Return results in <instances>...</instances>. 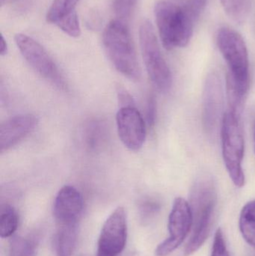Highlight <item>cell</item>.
<instances>
[{
  "label": "cell",
  "mask_w": 255,
  "mask_h": 256,
  "mask_svg": "<svg viewBox=\"0 0 255 256\" xmlns=\"http://www.w3.org/2000/svg\"><path fill=\"white\" fill-rule=\"evenodd\" d=\"M217 43L229 68V108L241 112L250 88V64L247 44L238 32L228 27L219 31Z\"/></svg>",
  "instance_id": "1"
},
{
  "label": "cell",
  "mask_w": 255,
  "mask_h": 256,
  "mask_svg": "<svg viewBox=\"0 0 255 256\" xmlns=\"http://www.w3.org/2000/svg\"><path fill=\"white\" fill-rule=\"evenodd\" d=\"M106 54L115 69L131 80L141 78V69L129 28L124 21L114 20L103 36Z\"/></svg>",
  "instance_id": "2"
},
{
  "label": "cell",
  "mask_w": 255,
  "mask_h": 256,
  "mask_svg": "<svg viewBox=\"0 0 255 256\" xmlns=\"http://www.w3.org/2000/svg\"><path fill=\"white\" fill-rule=\"evenodd\" d=\"M222 149L225 166L235 186L242 188L246 183L243 168L245 140L241 124V112L229 109L222 120Z\"/></svg>",
  "instance_id": "3"
},
{
  "label": "cell",
  "mask_w": 255,
  "mask_h": 256,
  "mask_svg": "<svg viewBox=\"0 0 255 256\" xmlns=\"http://www.w3.org/2000/svg\"><path fill=\"white\" fill-rule=\"evenodd\" d=\"M154 12L160 39L166 50L184 48L190 43L195 24L187 16L182 6L160 1L156 4Z\"/></svg>",
  "instance_id": "4"
},
{
  "label": "cell",
  "mask_w": 255,
  "mask_h": 256,
  "mask_svg": "<svg viewBox=\"0 0 255 256\" xmlns=\"http://www.w3.org/2000/svg\"><path fill=\"white\" fill-rule=\"evenodd\" d=\"M139 40L144 63L148 76L156 88L162 92H167L172 85L170 68L163 57L150 21L145 20L139 28Z\"/></svg>",
  "instance_id": "5"
},
{
  "label": "cell",
  "mask_w": 255,
  "mask_h": 256,
  "mask_svg": "<svg viewBox=\"0 0 255 256\" xmlns=\"http://www.w3.org/2000/svg\"><path fill=\"white\" fill-rule=\"evenodd\" d=\"M217 196L211 192H201L192 198L190 208L195 220L194 231L184 250L189 256L199 250L206 242L212 228Z\"/></svg>",
  "instance_id": "6"
},
{
  "label": "cell",
  "mask_w": 255,
  "mask_h": 256,
  "mask_svg": "<svg viewBox=\"0 0 255 256\" xmlns=\"http://www.w3.org/2000/svg\"><path fill=\"white\" fill-rule=\"evenodd\" d=\"M15 42L25 61L37 74L58 88H65V82L58 67L38 42L19 33L15 36Z\"/></svg>",
  "instance_id": "7"
},
{
  "label": "cell",
  "mask_w": 255,
  "mask_h": 256,
  "mask_svg": "<svg viewBox=\"0 0 255 256\" xmlns=\"http://www.w3.org/2000/svg\"><path fill=\"white\" fill-rule=\"evenodd\" d=\"M193 224L190 203L181 197L175 198L168 224L169 237L157 246L156 256H167L178 249L188 236Z\"/></svg>",
  "instance_id": "8"
},
{
  "label": "cell",
  "mask_w": 255,
  "mask_h": 256,
  "mask_svg": "<svg viewBox=\"0 0 255 256\" xmlns=\"http://www.w3.org/2000/svg\"><path fill=\"white\" fill-rule=\"evenodd\" d=\"M127 236V215L124 208L118 207L111 214L102 228L97 254L118 256L125 248Z\"/></svg>",
  "instance_id": "9"
},
{
  "label": "cell",
  "mask_w": 255,
  "mask_h": 256,
  "mask_svg": "<svg viewBox=\"0 0 255 256\" xmlns=\"http://www.w3.org/2000/svg\"><path fill=\"white\" fill-rule=\"evenodd\" d=\"M118 136L125 147L139 150L146 138V124L142 114L133 106H121L117 112Z\"/></svg>",
  "instance_id": "10"
},
{
  "label": "cell",
  "mask_w": 255,
  "mask_h": 256,
  "mask_svg": "<svg viewBox=\"0 0 255 256\" xmlns=\"http://www.w3.org/2000/svg\"><path fill=\"white\" fill-rule=\"evenodd\" d=\"M224 93L221 79L217 74L207 78L203 96L202 118L205 129L214 134L220 124L223 110Z\"/></svg>",
  "instance_id": "11"
},
{
  "label": "cell",
  "mask_w": 255,
  "mask_h": 256,
  "mask_svg": "<svg viewBox=\"0 0 255 256\" xmlns=\"http://www.w3.org/2000/svg\"><path fill=\"white\" fill-rule=\"evenodd\" d=\"M84 201L82 194L74 186H63L55 198L53 214L58 225H77L82 216Z\"/></svg>",
  "instance_id": "12"
},
{
  "label": "cell",
  "mask_w": 255,
  "mask_h": 256,
  "mask_svg": "<svg viewBox=\"0 0 255 256\" xmlns=\"http://www.w3.org/2000/svg\"><path fill=\"white\" fill-rule=\"evenodd\" d=\"M37 124V118L31 114L16 116L0 126V152H7L31 134Z\"/></svg>",
  "instance_id": "13"
},
{
  "label": "cell",
  "mask_w": 255,
  "mask_h": 256,
  "mask_svg": "<svg viewBox=\"0 0 255 256\" xmlns=\"http://www.w3.org/2000/svg\"><path fill=\"white\" fill-rule=\"evenodd\" d=\"M77 225H58L55 238L57 256H71L76 246Z\"/></svg>",
  "instance_id": "14"
},
{
  "label": "cell",
  "mask_w": 255,
  "mask_h": 256,
  "mask_svg": "<svg viewBox=\"0 0 255 256\" xmlns=\"http://www.w3.org/2000/svg\"><path fill=\"white\" fill-rule=\"evenodd\" d=\"M239 224L243 237L249 244L255 248V200L243 208Z\"/></svg>",
  "instance_id": "15"
},
{
  "label": "cell",
  "mask_w": 255,
  "mask_h": 256,
  "mask_svg": "<svg viewBox=\"0 0 255 256\" xmlns=\"http://www.w3.org/2000/svg\"><path fill=\"white\" fill-rule=\"evenodd\" d=\"M228 16L238 24L245 22L251 10V0H220Z\"/></svg>",
  "instance_id": "16"
},
{
  "label": "cell",
  "mask_w": 255,
  "mask_h": 256,
  "mask_svg": "<svg viewBox=\"0 0 255 256\" xmlns=\"http://www.w3.org/2000/svg\"><path fill=\"white\" fill-rule=\"evenodd\" d=\"M18 226L16 210L10 204H3L0 210V236L2 238L13 236Z\"/></svg>",
  "instance_id": "17"
},
{
  "label": "cell",
  "mask_w": 255,
  "mask_h": 256,
  "mask_svg": "<svg viewBox=\"0 0 255 256\" xmlns=\"http://www.w3.org/2000/svg\"><path fill=\"white\" fill-rule=\"evenodd\" d=\"M79 0H54L46 14V20L55 24L69 14L76 12Z\"/></svg>",
  "instance_id": "18"
},
{
  "label": "cell",
  "mask_w": 255,
  "mask_h": 256,
  "mask_svg": "<svg viewBox=\"0 0 255 256\" xmlns=\"http://www.w3.org/2000/svg\"><path fill=\"white\" fill-rule=\"evenodd\" d=\"M35 245L20 236L12 238L9 244V256H35Z\"/></svg>",
  "instance_id": "19"
},
{
  "label": "cell",
  "mask_w": 255,
  "mask_h": 256,
  "mask_svg": "<svg viewBox=\"0 0 255 256\" xmlns=\"http://www.w3.org/2000/svg\"><path fill=\"white\" fill-rule=\"evenodd\" d=\"M55 26L70 37L77 38L80 36V25H79V18L76 12L64 16L62 19L58 20L55 24Z\"/></svg>",
  "instance_id": "20"
},
{
  "label": "cell",
  "mask_w": 255,
  "mask_h": 256,
  "mask_svg": "<svg viewBox=\"0 0 255 256\" xmlns=\"http://www.w3.org/2000/svg\"><path fill=\"white\" fill-rule=\"evenodd\" d=\"M138 0H112V9L118 20L124 21L130 18Z\"/></svg>",
  "instance_id": "21"
},
{
  "label": "cell",
  "mask_w": 255,
  "mask_h": 256,
  "mask_svg": "<svg viewBox=\"0 0 255 256\" xmlns=\"http://www.w3.org/2000/svg\"><path fill=\"white\" fill-rule=\"evenodd\" d=\"M208 0H187L182 6L187 16L196 24L205 10Z\"/></svg>",
  "instance_id": "22"
},
{
  "label": "cell",
  "mask_w": 255,
  "mask_h": 256,
  "mask_svg": "<svg viewBox=\"0 0 255 256\" xmlns=\"http://www.w3.org/2000/svg\"><path fill=\"white\" fill-rule=\"evenodd\" d=\"M211 256H230L221 228H218L216 232Z\"/></svg>",
  "instance_id": "23"
},
{
  "label": "cell",
  "mask_w": 255,
  "mask_h": 256,
  "mask_svg": "<svg viewBox=\"0 0 255 256\" xmlns=\"http://www.w3.org/2000/svg\"><path fill=\"white\" fill-rule=\"evenodd\" d=\"M88 128L87 141L90 146L94 147L97 143L100 142V138L103 136V130L100 124L96 123H92Z\"/></svg>",
  "instance_id": "24"
},
{
  "label": "cell",
  "mask_w": 255,
  "mask_h": 256,
  "mask_svg": "<svg viewBox=\"0 0 255 256\" xmlns=\"http://www.w3.org/2000/svg\"><path fill=\"white\" fill-rule=\"evenodd\" d=\"M157 104L154 96L149 98L147 108V120L150 126H153L155 123L156 116H157Z\"/></svg>",
  "instance_id": "25"
},
{
  "label": "cell",
  "mask_w": 255,
  "mask_h": 256,
  "mask_svg": "<svg viewBox=\"0 0 255 256\" xmlns=\"http://www.w3.org/2000/svg\"><path fill=\"white\" fill-rule=\"evenodd\" d=\"M118 99L120 100V104L122 106H133V104H134L133 98H132L130 94L123 88L118 91Z\"/></svg>",
  "instance_id": "26"
},
{
  "label": "cell",
  "mask_w": 255,
  "mask_h": 256,
  "mask_svg": "<svg viewBox=\"0 0 255 256\" xmlns=\"http://www.w3.org/2000/svg\"><path fill=\"white\" fill-rule=\"evenodd\" d=\"M160 208L158 203L154 201H147L142 206V210L144 214L149 215L155 213Z\"/></svg>",
  "instance_id": "27"
},
{
  "label": "cell",
  "mask_w": 255,
  "mask_h": 256,
  "mask_svg": "<svg viewBox=\"0 0 255 256\" xmlns=\"http://www.w3.org/2000/svg\"><path fill=\"white\" fill-rule=\"evenodd\" d=\"M7 45L5 39L2 36H1V40H0V55L4 56L7 54Z\"/></svg>",
  "instance_id": "28"
},
{
  "label": "cell",
  "mask_w": 255,
  "mask_h": 256,
  "mask_svg": "<svg viewBox=\"0 0 255 256\" xmlns=\"http://www.w3.org/2000/svg\"></svg>",
  "instance_id": "29"
},
{
  "label": "cell",
  "mask_w": 255,
  "mask_h": 256,
  "mask_svg": "<svg viewBox=\"0 0 255 256\" xmlns=\"http://www.w3.org/2000/svg\"><path fill=\"white\" fill-rule=\"evenodd\" d=\"M97 256H102V255H100V254H97Z\"/></svg>",
  "instance_id": "30"
}]
</instances>
